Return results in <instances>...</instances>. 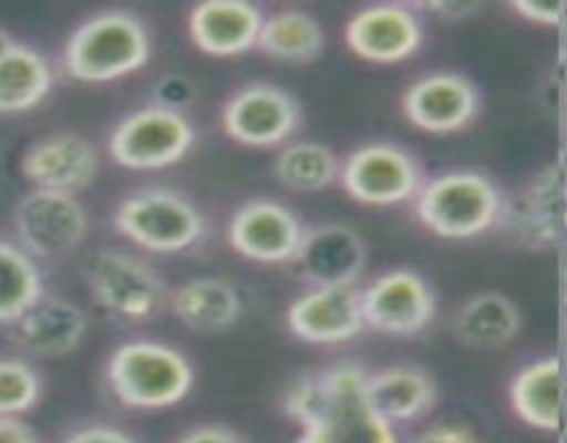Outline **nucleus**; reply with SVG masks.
<instances>
[{
	"label": "nucleus",
	"mask_w": 567,
	"mask_h": 443,
	"mask_svg": "<svg viewBox=\"0 0 567 443\" xmlns=\"http://www.w3.org/2000/svg\"><path fill=\"white\" fill-rule=\"evenodd\" d=\"M11 44H14V39H11V33H9V31H6V28H3V25H0V55H3V53H6V50H9V48H11Z\"/></svg>",
	"instance_id": "obj_37"
},
{
	"label": "nucleus",
	"mask_w": 567,
	"mask_h": 443,
	"mask_svg": "<svg viewBox=\"0 0 567 443\" xmlns=\"http://www.w3.org/2000/svg\"><path fill=\"white\" fill-rule=\"evenodd\" d=\"M286 324L305 343H347L363 332L360 286H316L286 310Z\"/></svg>",
	"instance_id": "obj_16"
},
{
	"label": "nucleus",
	"mask_w": 567,
	"mask_h": 443,
	"mask_svg": "<svg viewBox=\"0 0 567 443\" xmlns=\"http://www.w3.org/2000/svg\"><path fill=\"white\" fill-rule=\"evenodd\" d=\"M175 443H249L241 432L225 424H199L183 432Z\"/></svg>",
	"instance_id": "obj_33"
},
{
	"label": "nucleus",
	"mask_w": 567,
	"mask_h": 443,
	"mask_svg": "<svg viewBox=\"0 0 567 443\" xmlns=\"http://www.w3.org/2000/svg\"><path fill=\"white\" fill-rule=\"evenodd\" d=\"M302 125V105L277 83H247L221 109L227 136L247 147H280Z\"/></svg>",
	"instance_id": "obj_11"
},
{
	"label": "nucleus",
	"mask_w": 567,
	"mask_h": 443,
	"mask_svg": "<svg viewBox=\"0 0 567 443\" xmlns=\"http://www.w3.org/2000/svg\"><path fill=\"white\" fill-rule=\"evenodd\" d=\"M349 50L371 64H399L413 59L424 42V20L413 6L377 3L349 17L343 28Z\"/></svg>",
	"instance_id": "obj_15"
},
{
	"label": "nucleus",
	"mask_w": 567,
	"mask_h": 443,
	"mask_svg": "<svg viewBox=\"0 0 567 443\" xmlns=\"http://www.w3.org/2000/svg\"><path fill=\"white\" fill-rule=\"evenodd\" d=\"M53 64L39 50L14 42L0 55V114H25L50 94Z\"/></svg>",
	"instance_id": "obj_25"
},
{
	"label": "nucleus",
	"mask_w": 567,
	"mask_h": 443,
	"mask_svg": "<svg viewBox=\"0 0 567 443\" xmlns=\"http://www.w3.org/2000/svg\"><path fill=\"white\" fill-rule=\"evenodd\" d=\"M105 382L125 408L164 410L175 408L192 393L194 365L169 343L133 338L109 354Z\"/></svg>",
	"instance_id": "obj_3"
},
{
	"label": "nucleus",
	"mask_w": 567,
	"mask_h": 443,
	"mask_svg": "<svg viewBox=\"0 0 567 443\" xmlns=\"http://www.w3.org/2000/svg\"><path fill=\"white\" fill-rule=\"evenodd\" d=\"M341 161L336 150L321 142H291L280 150L275 161L277 181L299 194L324 192L338 181Z\"/></svg>",
	"instance_id": "obj_27"
},
{
	"label": "nucleus",
	"mask_w": 567,
	"mask_h": 443,
	"mask_svg": "<svg viewBox=\"0 0 567 443\" xmlns=\"http://www.w3.org/2000/svg\"><path fill=\"white\" fill-rule=\"evenodd\" d=\"M509 404L524 424L557 432L563 421V363L557 354L526 363L509 382Z\"/></svg>",
	"instance_id": "obj_23"
},
{
	"label": "nucleus",
	"mask_w": 567,
	"mask_h": 443,
	"mask_svg": "<svg viewBox=\"0 0 567 443\" xmlns=\"http://www.w3.org/2000/svg\"><path fill=\"white\" fill-rule=\"evenodd\" d=\"M114 230L147 253L177 255L205 236V216L186 194L138 188L116 205Z\"/></svg>",
	"instance_id": "obj_5"
},
{
	"label": "nucleus",
	"mask_w": 567,
	"mask_h": 443,
	"mask_svg": "<svg viewBox=\"0 0 567 443\" xmlns=\"http://www.w3.org/2000/svg\"><path fill=\"white\" fill-rule=\"evenodd\" d=\"M153 89V105L181 111V114H186V109L194 103V97H197L194 83L183 75H164Z\"/></svg>",
	"instance_id": "obj_30"
},
{
	"label": "nucleus",
	"mask_w": 567,
	"mask_h": 443,
	"mask_svg": "<svg viewBox=\"0 0 567 443\" xmlns=\"http://www.w3.org/2000/svg\"><path fill=\"white\" fill-rule=\"evenodd\" d=\"M327 37L321 22L302 9H282L264 17L255 48L286 64H310L324 50Z\"/></svg>",
	"instance_id": "obj_26"
},
{
	"label": "nucleus",
	"mask_w": 567,
	"mask_h": 443,
	"mask_svg": "<svg viewBox=\"0 0 567 443\" xmlns=\"http://www.w3.org/2000/svg\"><path fill=\"white\" fill-rule=\"evenodd\" d=\"M437 297L424 275L413 269H391L360 288L363 327L382 336H419L435 319Z\"/></svg>",
	"instance_id": "obj_10"
},
{
	"label": "nucleus",
	"mask_w": 567,
	"mask_h": 443,
	"mask_svg": "<svg viewBox=\"0 0 567 443\" xmlns=\"http://www.w3.org/2000/svg\"><path fill=\"white\" fill-rule=\"evenodd\" d=\"M22 175L33 188L78 194L97 177L100 153L81 133H53L22 153Z\"/></svg>",
	"instance_id": "obj_17"
},
{
	"label": "nucleus",
	"mask_w": 567,
	"mask_h": 443,
	"mask_svg": "<svg viewBox=\"0 0 567 443\" xmlns=\"http://www.w3.org/2000/svg\"><path fill=\"white\" fill-rule=\"evenodd\" d=\"M44 293L42 271L20 244L0 238V324H14Z\"/></svg>",
	"instance_id": "obj_28"
},
{
	"label": "nucleus",
	"mask_w": 567,
	"mask_h": 443,
	"mask_svg": "<svg viewBox=\"0 0 567 443\" xmlns=\"http://www.w3.org/2000/svg\"><path fill=\"white\" fill-rule=\"evenodd\" d=\"M0 443H39V435L20 415H0Z\"/></svg>",
	"instance_id": "obj_35"
},
{
	"label": "nucleus",
	"mask_w": 567,
	"mask_h": 443,
	"mask_svg": "<svg viewBox=\"0 0 567 443\" xmlns=\"http://www.w3.org/2000/svg\"><path fill=\"white\" fill-rule=\"evenodd\" d=\"M42 399V374L22 358H0V415H22Z\"/></svg>",
	"instance_id": "obj_29"
},
{
	"label": "nucleus",
	"mask_w": 567,
	"mask_h": 443,
	"mask_svg": "<svg viewBox=\"0 0 567 443\" xmlns=\"http://www.w3.org/2000/svg\"><path fill=\"white\" fill-rule=\"evenodd\" d=\"M11 327V338L25 352L39 358H66L86 338L89 316L72 299L42 293Z\"/></svg>",
	"instance_id": "obj_19"
},
{
	"label": "nucleus",
	"mask_w": 567,
	"mask_h": 443,
	"mask_svg": "<svg viewBox=\"0 0 567 443\" xmlns=\"http://www.w3.org/2000/svg\"><path fill=\"white\" fill-rule=\"evenodd\" d=\"M86 286L94 302L120 321L155 319L166 308L169 288L144 258L122 249H100L86 260Z\"/></svg>",
	"instance_id": "obj_6"
},
{
	"label": "nucleus",
	"mask_w": 567,
	"mask_h": 443,
	"mask_svg": "<svg viewBox=\"0 0 567 443\" xmlns=\"http://www.w3.org/2000/svg\"><path fill=\"white\" fill-rule=\"evenodd\" d=\"M64 443H138L131 432L111 424H86L81 430L70 432Z\"/></svg>",
	"instance_id": "obj_32"
},
{
	"label": "nucleus",
	"mask_w": 567,
	"mask_h": 443,
	"mask_svg": "<svg viewBox=\"0 0 567 443\" xmlns=\"http://www.w3.org/2000/svg\"><path fill=\"white\" fill-rule=\"evenodd\" d=\"M413 443H482V441L471 426L449 424V421H443V424H432L426 426L424 432H419Z\"/></svg>",
	"instance_id": "obj_31"
},
{
	"label": "nucleus",
	"mask_w": 567,
	"mask_h": 443,
	"mask_svg": "<svg viewBox=\"0 0 567 443\" xmlns=\"http://www.w3.org/2000/svg\"><path fill=\"white\" fill-rule=\"evenodd\" d=\"M365 374L354 360L302 374L282 396V413L302 426L297 443H399L365 396Z\"/></svg>",
	"instance_id": "obj_1"
},
{
	"label": "nucleus",
	"mask_w": 567,
	"mask_h": 443,
	"mask_svg": "<svg viewBox=\"0 0 567 443\" xmlns=\"http://www.w3.org/2000/svg\"><path fill=\"white\" fill-rule=\"evenodd\" d=\"M402 111L419 131L446 136L480 116L482 94L480 86L460 72H430L404 89Z\"/></svg>",
	"instance_id": "obj_14"
},
{
	"label": "nucleus",
	"mask_w": 567,
	"mask_h": 443,
	"mask_svg": "<svg viewBox=\"0 0 567 443\" xmlns=\"http://www.w3.org/2000/svg\"><path fill=\"white\" fill-rule=\"evenodd\" d=\"M153 55V39L142 17L111 9L86 17L70 33L61 66L83 83H109L142 70Z\"/></svg>",
	"instance_id": "obj_2"
},
{
	"label": "nucleus",
	"mask_w": 567,
	"mask_h": 443,
	"mask_svg": "<svg viewBox=\"0 0 567 443\" xmlns=\"http://www.w3.org/2000/svg\"><path fill=\"white\" fill-rule=\"evenodd\" d=\"M338 181L354 203L402 205L419 194L424 172L410 150L391 142H371L347 155Z\"/></svg>",
	"instance_id": "obj_9"
},
{
	"label": "nucleus",
	"mask_w": 567,
	"mask_h": 443,
	"mask_svg": "<svg viewBox=\"0 0 567 443\" xmlns=\"http://www.w3.org/2000/svg\"><path fill=\"white\" fill-rule=\"evenodd\" d=\"M496 227H502L520 247H559L565 238L563 166H543L515 197H504Z\"/></svg>",
	"instance_id": "obj_13"
},
{
	"label": "nucleus",
	"mask_w": 567,
	"mask_h": 443,
	"mask_svg": "<svg viewBox=\"0 0 567 443\" xmlns=\"http://www.w3.org/2000/svg\"><path fill=\"white\" fill-rule=\"evenodd\" d=\"M172 316L194 332L230 330L241 319V293L225 277H194L166 299Z\"/></svg>",
	"instance_id": "obj_22"
},
{
	"label": "nucleus",
	"mask_w": 567,
	"mask_h": 443,
	"mask_svg": "<svg viewBox=\"0 0 567 443\" xmlns=\"http://www.w3.org/2000/svg\"><path fill=\"white\" fill-rule=\"evenodd\" d=\"M264 17L247 0H205L188 14V37L208 55H241L258 44Z\"/></svg>",
	"instance_id": "obj_20"
},
{
	"label": "nucleus",
	"mask_w": 567,
	"mask_h": 443,
	"mask_svg": "<svg viewBox=\"0 0 567 443\" xmlns=\"http://www.w3.org/2000/svg\"><path fill=\"white\" fill-rule=\"evenodd\" d=\"M415 11H432V14H441V17H454V20H463V17L476 14L482 6H468V3H426V6H413Z\"/></svg>",
	"instance_id": "obj_36"
},
{
	"label": "nucleus",
	"mask_w": 567,
	"mask_h": 443,
	"mask_svg": "<svg viewBox=\"0 0 567 443\" xmlns=\"http://www.w3.org/2000/svg\"><path fill=\"white\" fill-rule=\"evenodd\" d=\"M365 396L388 424H408L430 413L437 402V385L421 365H388L365 374Z\"/></svg>",
	"instance_id": "obj_21"
},
{
	"label": "nucleus",
	"mask_w": 567,
	"mask_h": 443,
	"mask_svg": "<svg viewBox=\"0 0 567 443\" xmlns=\"http://www.w3.org/2000/svg\"><path fill=\"white\" fill-rule=\"evenodd\" d=\"M305 222L277 199H247L227 222V241L241 258L255 264H293L305 238Z\"/></svg>",
	"instance_id": "obj_12"
},
{
	"label": "nucleus",
	"mask_w": 567,
	"mask_h": 443,
	"mask_svg": "<svg viewBox=\"0 0 567 443\" xmlns=\"http://www.w3.org/2000/svg\"><path fill=\"white\" fill-rule=\"evenodd\" d=\"M513 9L537 25H559L565 14L563 3H532V0H515Z\"/></svg>",
	"instance_id": "obj_34"
},
{
	"label": "nucleus",
	"mask_w": 567,
	"mask_h": 443,
	"mask_svg": "<svg viewBox=\"0 0 567 443\" xmlns=\"http://www.w3.org/2000/svg\"><path fill=\"white\" fill-rule=\"evenodd\" d=\"M369 264V249L358 230L347 225L308 227L293 266L299 277L316 286H358Z\"/></svg>",
	"instance_id": "obj_18"
},
{
	"label": "nucleus",
	"mask_w": 567,
	"mask_h": 443,
	"mask_svg": "<svg viewBox=\"0 0 567 443\" xmlns=\"http://www.w3.org/2000/svg\"><path fill=\"white\" fill-rule=\"evenodd\" d=\"M14 233L33 260H59L83 244L89 214L78 194L31 188L14 208Z\"/></svg>",
	"instance_id": "obj_8"
},
{
	"label": "nucleus",
	"mask_w": 567,
	"mask_h": 443,
	"mask_svg": "<svg viewBox=\"0 0 567 443\" xmlns=\"http://www.w3.org/2000/svg\"><path fill=\"white\" fill-rule=\"evenodd\" d=\"M197 142L192 120L181 111L142 105L114 125L109 155L125 169H166L192 153Z\"/></svg>",
	"instance_id": "obj_7"
},
{
	"label": "nucleus",
	"mask_w": 567,
	"mask_h": 443,
	"mask_svg": "<svg viewBox=\"0 0 567 443\" xmlns=\"http://www.w3.org/2000/svg\"><path fill=\"white\" fill-rule=\"evenodd\" d=\"M454 336L471 349H502L515 341L524 327L518 305L496 291L474 293L454 313Z\"/></svg>",
	"instance_id": "obj_24"
},
{
	"label": "nucleus",
	"mask_w": 567,
	"mask_h": 443,
	"mask_svg": "<svg viewBox=\"0 0 567 443\" xmlns=\"http://www.w3.org/2000/svg\"><path fill=\"white\" fill-rule=\"evenodd\" d=\"M421 225L441 238L465 241L493 230L502 216L504 194L491 175L476 169H449L421 183L415 194Z\"/></svg>",
	"instance_id": "obj_4"
}]
</instances>
